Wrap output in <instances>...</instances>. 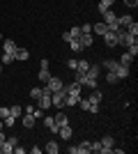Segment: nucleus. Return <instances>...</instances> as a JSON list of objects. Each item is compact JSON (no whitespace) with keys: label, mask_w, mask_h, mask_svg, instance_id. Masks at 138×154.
Segmentation results:
<instances>
[{"label":"nucleus","mask_w":138,"mask_h":154,"mask_svg":"<svg viewBox=\"0 0 138 154\" xmlns=\"http://www.w3.org/2000/svg\"><path fill=\"white\" fill-rule=\"evenodd\" d=\"M99 74H101V67H99V64H90L87 71H85V76H90V78H99Z\"/></svg>","instance_id":"nucleus-14"},{"label":"nucleus","mask_w":138,"mask_h":154,"mask_svg":"<svg viewBox=\"0 0 138 154\" xmlns=\"http://www.w3.org/2000/svg\"><path fill=\"white\" fill-rule=\"evenodd\" d=\"M90 149H92V152H99V149H101V140H94V143H90Z\"/></svg>","instance_id":"nucleus-41"},{"label":"nucleus","mask_w":138,"mask_h":154,"mask_svg":"<svg viewBox=\"0 0 138 154\" xmlns=\"http://www.w3.org/2000/svg\"><path fill=\"white\" fill-rule=\"evenodd\" d=\"M127 48H129V51H127V53H129V55H133V58H136V55H138V44H136V42H133V44H129V46H127Z\"/></svg>","instance_id":"nucleus-37"},{"label":"nucleus","mask_w":138,"mask_h":154,"mask_svg":"<svg viewBox=\"0 0 138 154\" xmlns=\"http://www.w3.org/2000/svg\"><path fill=\"white\" fill-rule=\"evenodd\" d=\"M0 42H2V35H0Z\"/></svg>","instance_id":"nucleus-52"},{"label":"nucleus","mask_w":138,"mask_h":154,"mask_svg":"<svg viewBox=\"0 0 138 154\" xmlns=\"http://www.w3.org/2000/svg\"><path fill=\"white\" fill-rule=\"evenodd\" d=\"M14 154H26V147H19V145H16V147H14Z\"/></svg>","instance_id":"nucleus-49"},{"label":"nucleus","mask_w":138,"mask_h":154,"mask_svg":"<svg viewBox=\"0 0 138 154\" xmlns=\"http://www.w3.org/2000/svg\"><path fill=\"white\" fill-rule=\"evenodd\" d=\"M131 21H133L131 16H129V14H124V16H120V19H118V23H120V28H127Z\"/></svg>","instance_id":"nucleus-30"},{"label":"nucleus","mask_w":138,"mask_h":154,"mask_svg":"<svg viewBox=\"0 0 138 154\" xmlns=\"http://www.w3.org/2000/svg\"><path fill=\"white\" fill-rule=\"evenodd\" d=\"M53 120H55V124H58V127H62V124H69V117H67L65 113H58Z\"/></svg>","instance_id":"nucleus-23"},{"label":"nucleus","mask_w":138,"mask_h":154,"mask_svg":"<svg viewBox=\"0 0 138 154\" xmlns=\"http://www.w3.org/2000/svg\"><path fill=\"white\" fill-rule=\"evenodd\" d=\"M2 124H5V127H14V124H16V117H14V115H7L5 120H2Z\"/></svg>","instance_id":"nucleus-36"},{"label":"nucleus","mask_w":138,"mask_h":154,"mask_svg":"<svg viewBox=\"0 0 138 154\" xmlns=\"http://www.w3.org/2000/svg\"><path fill=\"white\" fill-rule=\"evenodd\" d=\"M104 42H106V46H108V48H113V46H118V35L108 30V32L104 35Z\"/></svg>","instance_id":"nucleus-6"},{"label":"nucleus","mask_w":138,"mask_h":154,"mask_svg":"<svg viewBox=\"0 0 138 154\" xmlns=\"http://www.w3.org/2000/svg\"><path fill=\"white\" fill-rule=\"evenodd\" d=\"M124 30L129 32V35H133V37H136V35H138V23H136V21H131V23H129Z\"/></svg>","instance_id":"nucleus-33"},{"label":"nucleus","mask_w":138,"mask_h":154,"mask_svg":"<svg viewBox=\"0 0 138 154\" xmlns=\"http://www.w3.org/2000/svg\"><path fill=\"white\" fill-rule=\"evenodd\" d=\"M113 145H115V138H113V136H104V138H101V147H113Z\"/></svg>","instance_id":"nucleus-28"},{"label":"nucleus","mask_w":138,"mask_h":154,"mask_svg":"<svg viewBox=\"0 0 138 154\" xmlns=\"http://www.w3.org/2000/svg\"><path fill=\"white\" fill-rule=\"evenodd\" d=\"M30 97H32L35 101H37V99L41 97V88H32V90H30Z\"/></svg>","instance_id":"nucleus-40"},{"label":"nucleus","mask_w":138,"mask_h":154,"mask_svg":"<svg viewBox=\"0 0 138 154\" xmlns=\"http://www.w3.org/2000/svg\"><path fill=\"white\" fill-rule=\"evenodd\" d=\"M37 76H39V81L41 83H48V78H51V74H48V69H39V74H37Z\"/></svg>","instance_id":"nucleus-32"},{"label":"nucleus","mask_w":138,"mask_h":154,"mask_svg":"<svg viewBox=\"0 0 138 154\" xmlns=\"http://www.w3.org/2000/svg\"><path fill=\"white\" fill-rule=\"evenodd\" d=\"M118 62H120V64H127V67H131V62H133V55H129V53H122Z\"/></svg>","instance_id":"nucleus-22"},{"label":"nucleus","mask_w":138,"mask_h":154,"mask_svg":"<svg viewBox=\"0 0 138 154\" xmlns=\"http://www.w3.org/2000/svg\"><path fill=\"white\" fill-rule=\"evenodd\" d=\"M46 152H48V154H58V152H60V145H58L55 140L46 143Z\"/></svg>","instance_id":"nucleus-24"},{"label":"nucleus","mask_w":138,"mask_h":154,"mask_svg":"<svg viewBox=\"0 0 138 154\" xmlns=\"http://www.w3.org/2000/svg\"><path fill=\"white\" fill-rule=\"evenodd\" d=\"M69 48H72L74 53H81V51H83V46H81L78 39H72V42H69Z\"/></svg>","instance_id":"nucleus-29"},{"label":"nucleus","mask_w":138,"mask_h":154,"mask_svg":"<svg viewBox=\"0 0 138 154\" xmlns=\"http://www.w3.org/2000/svg\"><path fill=\"white\" fill-rule=\"evenodd\" d=\"M9 115H14L16 120H19V117L23 115V108H21L19 103H16V106H9Z\"/></svg>","instance_id":"nucleus-26"},{"label":"nucleus","mask_w":138,"mask_h":154,"mask_svg":"<svg viewBox=\"0 0 138 154\" xmlns=\"http://www.w3.org/2000/svg\"><path fill=\"white\" fill-rule=\"evenodd\" d=\"M87 113H99V103H90V110Z\"/></svg>","instance_id":"nucleus-47"},{"label":"nucleus","mask_w":138,"mask_h":154,"mask_svg":"<svg viewBox=\"0 0 138 154\" xmlns=\"http://www.w3.org/2000/svg\"><path fill=\"white\" fill-rule=\"evenodd\" d=\"M81 90H83V85L76 83V81H74L72 85H65V92H67V94H76V97H81Z\"/></svg>","instance_id":"nucleus-5"},{"label":"nucleus","mask_w":138,"mask_h":154,"mask_svg":"<svg viewBox=\"0 0 138 154\" xmlns=\"http://www.w3.org/2000/svg\"><path fill=\"white\" fill-rule=\"evenodd\" d=\"M87 99H90L92 103H99V101H101V92L94 88V90H90V97H87Z\"/></svg>","instance_id":"nucleus-25"},{"label":"nucleus","mask_w":138,"mask_h":154,"mask_svg":"<svg viewBox=\"0 0 138 154\" xmlns=\"http://www.w3.org/2000/svg\"><path fill=\"white\" fill-rule=\"evenodd\" d=\"M12 152H14V147H12V145H9L7 140L0 143V154H12Z\"/></svg>","instance_id":"nucleus-27"},{"label":"nucleus","mask_w":138,"mask_h":154,"mask_svg":"<svg viewBox=\"0 0 138 154\" xmlns=\"http://www.w3.org/2000/svg\"><path fill=\"white\" fill-rule=\"evenodd\" d=\"M81 32H83V35H90V32H92V26H90V23H85V26H81Z\"/></svg>","instance_id":"nucleus-42"},{"label":"nucleus","mask_w":138,"mask_h":154,"mask_svg":"<svg viewBox=\"0 0 138 154\" xmlns=\"http://www.w3.org/2000/svg\"><path fill=\"white\" fill-rule=\"evenodd\" d=\"M23 113H30V115H35V120L44 117V110H41V108H37V106H28V108H23Z\"/></svg>","instance_id":"nucleus-10"},{"label":"nucleus","mask_w":138,"mask_h":154,"mask_svg":"<svg viewBox=\"0 0 138 154\" xmlns=\"http://www.w3.org/2000/svg\"><path fill=\"white\" fill-rule=\"evenodd\" d=\"M113 74H115V76H118L120 81H122V78H127V76H129V67H127V64H118V67L113 69Z\"/></svg>","instance_id":"nucleus-8"},{"label":"nucleus","mask_w":138,"mask_h":154,"mask_svg":"<svg viewBox=\"0 0 138 154\" xmlns=\"http://www.w3.org/2000/svg\"><path fill=\"white\" fill-rule=\"evenodd\" d=\"M0 62H2V67L12 64V62H14V53H5V51H2V55H0Z\"/></svg>","instance_id":"nucleus-21"},{"label":"nucleus","mask_w":138,"mask_h":154,"mask_svg":"<svg viewBox=\"0 0 138 154\" xmlns=\"http://www.w3.org/2000/svg\"><path fill=\"white\" fill-rule=\"evenodd\" d=\"M115 35H118V46H129V44H133V42H136V37H133V35H129L124 28H118V30H115Z\"/></svg>","instance_id":"nucleus-1"},{"label":"nucleus","mask_w":138,"mask_h":154,"mask_svg":"<svg viewBox=\"0 0 138 154\" xmlns=\"http://www.w3.org/2000/svg\"><path fill=\"white\" fill-rule=\"evenodd\" d=\"M0 74H2V62H0Z\"/></svg>","instance_id":"nucleus-50"},{"label":"nucleus","mask_w":138,"mask_h":154,"mask_svg":"<svg viewBox=\"0 0 138 154\" xmlns=\"http://www.w3.org/2000/svg\"><path fill=\"white\" fill-rule=\"evenodd\" d=\"M113 5H115V0H99L97 9H99V14H101V12H106V9H111Z\"/></svg>","instance_id":"nucleus-16"},{"label":"nucleus","mask_w":138,"mask_h":154,"mask_svg":"<svg viewBox=\"0 0 138 154\" xmlns=\"http://www.w3.org/2000/svg\"><path fill=\"white\" fill-rule=\"evenodd\" d=\"M0 129H2V120H0Z\"/></svg>","instance_id":"nucleus-51"},{"label":"nucleus","mask_w":138,"mask_h":154,"mask_svg":"<svg viewBox=\"0 0 138 154\" xmlns=\"http://www.w3.org/2000/svg\"><path fill=\"white\" fill-rule=\"evenodd\" d=\"M78 99H81V97H76V94H67L65 97V108H74V106H78Z\"/></svg>","instance_id":"nucleus-11"},{"label":"nucleus","mask_w":138,"mask_h":154,"mask_svg":"<svg viewBox=\"0 0 138 154\" xmlns=\"http://www.w3.org/2000/svg\"><path fill=\"white\" fill-rule=\"evenodd\" d=\"M46 88H48V90L51 92H58V90H62V88H65V83H62V78H48V83H46Z\"/></svg>","instance_id":"nucleus-3"},{"label":"nucleus","mask_w":138,"mask_h":154,"mask_svg":"<svg viewBox=\"0 0 138 154\" xmlns=\"http://www.w3.org/2000/svg\"><path fill=\"white\" fill-rule=\"evenodd\" d=\"M53 103H51V94H41L39 99H37V108H41V110H48Z\"/></svg>","instance_id":"nucleus-4"},{"label":"nucleus","mask_w":138,"mask_h":154,"mask_svg":"<svg viewBox=\"0 0 138 154\" xmlns=\"http://www.w3.org/2000/svg\"><path fill=\"white\" fill-rule=\"evenodd\" d=\"M44 127L48 129V131H51V134H58V124H55V120H53V117H44Z\"/></svg>","instance_id":"nucleus-12"},{"label":"nucleus","mask_w":138,"mask_h":154,"mask_svg":"<svg viewBox=\"0 0 138 154\" xmlns=\"http://www.w3.org/2000/svg\"><path fill=\"white\" fill-rule=\"evenodd\" d=\"M21 120H23V127H26V129H32L35 122H37V120H35V115H30V113H23V115H21Z\"/></svg>","instance_id":"nucleus-9"},{"label":"nucleus","mask_w":138,"mask_h":154,"mask_svg":"<svg viewBox=\"0 0 138 154\" xmlns=\"http://www.w3.org/2000/svg\"><path fill=\"white\" fill-rule=\"evenodd\" d=\"M0 55H2V51H0Z\"/></svg>","instance_id":"nucleus-53"},{"label":"nucleus","mask_w":138,"mask_h":154,"mask_svg":"<svg viewBox=\"0 0 138 154\" xmlns=\"http://www.w3.org/2000/svg\"><path fill=\"white\" fill-rule=\"evenodd\" d=\"M87 152H92L87 140H83V143H78V145H76V154H87Z\"/></svg>","instance_id":"nucleus-19"},{"label":"nucleus","mask_w":138,"mask_h":154,"mask_svg":"<svg viewBox=\"0 0 138 154\" xmlns=\"http://www.w3.org/2000/svg\"><path fill=\"white\" fill-rule=\"evenodd\" d=\"M28 58H30L28 48H16V51H14V60H28Z\"/></svg>","instance_id":"nucleus-17"},{"label":"nucleus","mask_w":138,"mask_h":154,"mask_svg":"<svg viewBox=\"0 0 138 154\" xmlns=\"http://www.w3.org/2000/svg\"><path fill=\"white\" fill-rule=\"evenodd\" d=\"M76 64H78V60H67V67H69V69H74V71H76Z\"/></svg>","instance_id":"nucleus-44"},{"label":"nucleus","mask_w":138,"mask_h":154,"mask_svg":"<svg viewBox=\"0 0 138 154\" xmlns=\"http://www.w3.org/2000/svg\"><path fill=\"white\" fill-rule=\"evenodd\" d=\"M65 97H67L65 88L58 90V92H51V103L55 106V108H65Z\"/></svg>","instance_id":"nucleus-2"},{"label":"nucleus","mask_w":138,"mask_h":154,"mask_svg":"<svg viewBox=\"0 0 138 154\" xmlns=\"http://www.w3.org/2000/svg\"><path fill=\"white\" fill-rule=\"evenodd\" d=\"M58 134H60L62 140H69V138H72V129H69V124H62V127L58 129Z\"/></svg>","instance_id":"nucleus-15"},{"label":"nucleus","mask_w":138,"mask_h":154,"mask_svg":"<svg viewBox=\"0 0 138 154\" xmlns=\"http://www.w3.org/2000/svg\"><path fill=\"white\" fill-rule=\"evenodd\" d=\"M118 81H120V78L115 76L113 71H108V74H106V83H108V85H115V83H118Z\"/></svg>","instance_id":"nucleus-34"},{"label":"nucleus","mask_w":138,"mask_h":154,"mask_svg":"<svg viewBox=\"0 0 138 154\" xmlns=\"http://www.w3.org/2000/svg\"><path fill=\"white\" fill-rule=\"evenodd\" d=\"M101 16H104V23H106V26L118 23V16H115V12H113V9H106V12H101Z\"/></svg>","instance_id":"nucleus-7"},{"label":"nucleus","mask_w":138,"mask_h":154,"mask_svg":"<svg viewBox=\"0 0 138 154\" xmlns=\"http://www.w3.org/2000/svg\"><path fill=\"white\" fill-rule=\"evenodd\" d=\"M7 143H9L12 147H16V145H19V138H16V136H9V138H7Z\"/></svg>","instance_id":"nucleus-43"},{"label":"nucleus","mask_w":138,"mask_h":154,"mask_svg":"<svg viewBox=\"0 0 138 154\" xmlns=\"http://www.w3.org/2000/svg\"><path fill=\"white\" fill-rule=\"evenodd\" d=\"M90 99H78V106H81V110H90Z\"/></svg>","instance_id":"nucleus-38"},{"label":"nucleus","mask_w":138,"mask_h":154,"mask_svg":"<svg viewBox=\"0 0 138 154\" xmlns=\"http://www.w3.org/2000/svg\"><path fill=\"white\" fill-rule=\"evenodd\" d=\"M69 35H72V39H78L81 35H83V32H81V28H78V26H74L72 30H69Z\"/></svg>","instance_id":"nucleus-39"},{"label":"nucleus","mask_w":138,"mask_h":154,"mask_svg":"<svg viewBox=\"0 0 138 154\" xmlns=\"http://www.w3.org/2000/svg\"><path fill=\"white\" fill-rule=\"evenodd\" d=\"M60 37H62V42H67V44H69V42H72V35H69V32H62V35H60Z\"/></svg>","instance_id":"nucleus-46"},{"label":"nucleus","mask_w":138,"mask_h":154,"mask_svg":"<svg viewBox=\"0 0 138 154\" xmlns=\"http://www.w3.org/2000/svg\"><path fill=\"white\" fill-rule=\"evenodd\" d=\"M118 60H106V62H104V67H106V69H108V71H113V69H115V67H118Z\"/></svg>","instance_id":"nucleus-35"},{"label":"nucleus","mask_w":138,"mask_h":154,"mask_svg":"<svg viewBox=\"0 0 138 154\" xmlns=\"http://www.w3.org/2000/svg\"><path fill=\"white\" fill-rule=\"evenodd\" d=\"M124 5H127V7H136L138 0H124Z\"/></svg>","instance_id":"nucleus-48"},{"label":"nucleus","mask_w":138,"mask_h":154,"mask_svg":"<svg viewBox=\"0 0 138 154\" xmlns=\"http://www.w3.org/2000/svg\"><path fill=\"white\" fill-rule=\"evenodd\" d=\"M16 48H19V46L14 44L12 39H5V44H2V51H5V53H14Z\"/></svg>","instance_id":"nucleus-20"},{"label":"nucleus","mask_w":138,"mask_h":154,"mask_svg":"<svg viewBox=\"0 0 138 154\" xmlns=\"http://www.w3.org/2000/svg\"><path fill=\"white\" fill-rule=\"evenodd\" d=\"M92 32H94V35H101V37H104L106 32H108V26H106L104 21H101V23H94V26H92Z\"/></svg>","instance_id":"nucleus-13"},{"label":"nucleus","mask_w":138,"mask_h":154,"mask_svg":"<svg viewBox=\"0 0 138 154\" xmlns=\"http://www.w3.org/2000/svg\"><path fill=\"white\" fill-rule=\"evenodd\" d=\"M78 42H81V46H83V48H90V46H92V32H90V35H81Z\"/></svg>","instance_id":"nucleus-18"},{"label":"nucleus","mask_w":138,"mask_h":154,"mask_svg":"<svg viewBox=\"0 0 138 154\" xmlns=\"http://www.w3.org/2000/svg\"><path fill=\"white\" fill-rule=\"evenodd\" d=\"M7 115H9V108H7V106H2V108H0V120H5Z\"/></svg>","instance_id":"nucleus-45"},{"label":"nucleus","mask_w":138,"mask_h":154,"mask_svg":"<svg viewBox=\"0 0 138 154\" xmlns=\"http://www.w3.org/2000/svg\"><path fill=\"white\" fill-rule=\"evenodd\" d=\"M87 67H90V62L87 60H78V64H76V71H81V74H85Z\"/></svg>","instance_id":"nucleus-31"}]
</instances>
